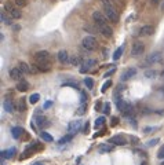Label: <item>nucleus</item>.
<instances>
[{
  "instance_id": "nucleus-1",
  "label": "nucleus",
  "mask_w": 164,
  "mask_h": 165,
  "mask_svg": "<svg viewBox=\"0 0 164 165\" xmlns=\"http://www.w3.org/2000/svg\"><path fill=\"white\" fill-rule=\"evenodd\" d=\"M43 149H44V147H43V144L40 143V142H32L31 144H28V147L25 149V151L22 153V155L19 157V160H26L29 157H32L35 153L40 151V150H43Z\"/></svg>"
},
{
  "instance_id": "nucleus-2",
  "label": "nucleus",
  "mask_w": 164,
  "mask_h": 165,
  "mask_svg": "<svg viewBox=\"0 0 164 165\" xmlns=\"http://www.w3.org/2000/svg\"><path fill=\"white\" fill-rule=\"evenodd\" d=\"M3 8L7 11V14H8L13 19H19V18L22 17V12H21V10H19V7L11 4V3H8V1H6L4 3Z\"/></svg>"
},
{
  "instance_id": "nucleus-3",
  "label": "nucleus",
  "mask_w": 164,
  "mask_h": 165,
  "mask_svg": "<svg viewBox=\"0 0 164 165\" xmlns=\"http://www.w3.org/2000/svg\"><path fill=\"white\" fill-rule=\"evenodd\" d=\"M104 11H105L106 18L110 21L112 24H119V12L116 11V7L104 6Z\"/></svg>"
},
{
  "instance_id": "nucleus-4",
  "label": "nucleus",
  "mask_w": 164,
  "mask_h": 165,
  "mask_svg": "<svg viewBox=\"0 0 164 165\" xmlns=\"http://www.w3.org/2000/svg\"><path fill=\"white\" fill-rule=\"evenodd\" d=\"M81 44L84 47L85 50H88V51H94L97 50V47H98V41L94 36H85L81 41Z\"/></svg>"
},
{
  "instance_id": "nucleus-5",
  "label": "nucleus",
  "mask_w": 164,
  "mask_h": 165,
  "mask_svg": "<svg viewBox=\"0 0 164 165\" xmlns=\"http://www.w3.org/2000/svg\"><path fill=\"white\" fill-rule=\"evenodd\" d=\"M91 17H92V21L95 22V25L98 26V28L108 25V21H109V19H108L105 14H102L101 11H94Z\"/></svg>"
},
{
  "instance_id": "nucleus-6",
  "label": "nucleus",
  "mask_w": 164,
  "mask_h": 165,
  "mask_svg": "<svg viewBox=\"0 0 164 165\" xmlns=\"http://www.w3.org/2000/svg\"><path fill=\"white\" fill-rule=\"evenodd\" d=\"M33 59H35L36 63H47V65H50L51 55H50L47 51H37L36 54L33 55Z\"/></svg>"
},
{
  "instance_id": "nucleus-7",
  "label": "nucleus",
  "mask_w": 164,
  "mask_h": 165,
  "mask_svg": "<svg viewBox=\"0 0 164 165\" xmlns=\"http://www.w3.org/2000/svg\"><path fill=\"white\" fill-rule=\"evenodd\" d=\"M145 51V46H143L142 41H135L134 44H132V48H131V55L134 58L137 57H141Z\"/></svg>"
},
{
  "instance_id": "nucleus-8",
  "label": "nucleus",
  "mask_w": 164,
  "mask_h": 165,
  "mask_svg": "<svg viewBox=\"0 0 164 165\" xmlns=\"http://www.w3.org/2000/svg\"><path fill=\"white\" fill-rule=\"evenodd\" d=\"M108 143L113 144V146H126L128 142L123 135H115V136H112L110 139L108 140Z\"/></svg>"
},
{
  "instance_id": "nucleus-9",
  "label": "nucleus",
  "mask_w": 164,
  "mask_h": 165,
  "mask_svg": "<svg viewBox=\"0 0 164 165\" xmlns=\"http://www.w3.org/2000/svg\"><path fill=\"white\" fill-rule=\"evenodd\" d=\"M163 61V54L160 51H154V52H150L146 58V62L148 63H159V62Z\"/></svg>"
},
{
  "instance_id": "nucleus-10",
  "label": "nucleus",
  "mask_w": 164,
  "mask_h": 165,
  "mask_svg": "<svg viewBox=\"0 0 164 165\" xmlns=\"http://www.w3.org/2000/svg\"><path fill=\"white\" fill-rule=\"evenodd\" d=\"M81 128V120H74V121H70L68 125V132L70 135L77 134Z\"/></svg>"
},
{
  "instance_id": "nucleus-11",
  "label": "nucleus",
  "mask_w": 164,
  "mask_h": 165,
  "mask_svg": "<svg viewBox=\"0 0 164 165\" xmlns=\"http://www.w3.org/2000/svg\"><path fill=\"white\" fill-rule=\"evenodd\" d=\"M22 76H24V73H22V70L19 67H14V69L10 70V77L13 78L14 81H21Z\"/></svg>"
},
{
  "instance_id": "nucleus-12",
  "label": "nucleus",
  "mask_w": 164,
  "mask_h": 165,
  "mask_svg": "<svg viewBox=\"0 0 164 165\" xmlns=\"http://www.w3.org/2000/svg\"><path fill=\"white\" fill-rule=\"evenodd\" d=\"M137 74V69L135 67H130V69H127V70H124L122 74V81H127V80H130L131 77H134Z\"/></svg>"
},
{
  "instance_id": "nucleus-13",
  "label": "nucleus",
  "mask_w": 164,
  "mask_h": 165,
  "mask_svg": "<svg viewBox=\"0 0 164 165\" xmlns=\"http://www.w3.org/2000/svg\"><path fill=\"white\" fill-rule=\"evenodd\" d=\"M35 121H36V125L39 128H46V127L50 125L48 120L46 119L44 116H36V117H35Z\"/></svg>"
},
{
  "instance_id": "nucleus-14",
  "label": "nucleus",
  "mask_w": 164,
  "mask_h": 165,
  "mask_svg": "<svg viewBox=\"0 0 164 165\" xmlns=\"http://www.w3.org/2000/svg\"><path fill=\"white\" fill-rule=\"evenodd\" d=\"M15 154H17V149L15 147H11V149H8V150H3V151H1V158H3V160H11Z\"/></svg>"
},
{
  "instance_id": "nucleus-15",
  "label": "nucleus",
  "mask_w": 164,
  "mask_h": 165,
  "mask_svg": "<svg viewBox=\"0 0 164 165\" xmlns=\"http://www.w3.org/2000/svg\"><path fill=\"white\" fill-rule=\"evenodd\" d=\"M0 19H1V22L4 24V25H13V18H11L10 15H7V11L3 8L1 10V14H0Z\"/></svg>"
},
{
  "instance_id": "nucleus-16",
  "label": "nucleus",
  "mask_w": 164,
  "mask_h": 165,
  "mask_svg": "<svg viewBox=\"0 0 164 165\" xmlns=\"http://www.w3.org/2000/svg\"><path fill=\"white\" fill-rule=\"evenodd\" d=\"M99 32L102 33V36H104V37H108V39L113 36V29H112L110 26H108V25L101 26V28H99Z\"/></svg>"
},
{
  "instance_id": "nucleus-17",
  "label": "nucleus",
  "mask_w": 164,
  "mask_h": 165,
  "mask_svg": "<svg viewBox=\"0 0 164 165\" xmlns=\"http://www.w3.org/2000/svg\"><path fill=\"white\" fill-rule=\"evenodd\" d=\"M153 32H154V28L152 25H145L141 28L139 33H141L142 36H150V35H153Z\"/></svg>"
},
{
  "instance_id": "nucleus-18",
  "label": "nucleus",
  "mask_w": 164,
  "mask_h": 165,
  "mask_svg": "<svg viewBox=\"0 0 164 165\" xmlns=\"http://www.w3.org/2000/svg\"><path fill=\"white\" fill-rule=\"evenodd\" d=\"M33 66L36 67V70L37 72H42V73H47V72H50V65H47V63H33Z\"/></svg>"
},
{
  "instance_id": "nucleus-19",
  "label": "nucleus",
  "mask_w": 164,
  "mask_h": 165,
  "mask_svg": "<svg viewBox=\"0 0 164 165\" xmlns=\"http://www.w3.org/2000/svg\"><path fill=\"white\" fill-rule=\"evenodd\" d=\"M57 58H58V61L61 62V63H68L70 59H69V54L65 50H61V51L58 52V55H57Z\"/></svg>"
},
{
  "instance_id": "nucleus-20",
  "label": "nucleus",
  "mask_w": 164,
  "mask_h": 165,
  "mask_svg": "<svg viewBox=\"0 0 164 165\" xmlns=\"http://www.w3.org/2000/svg\"><path fill=\"white\" fill-rule=\"evenodd\" d=\"M3 109H4V112H7V113H13L14 112V103H13V101L11 99H4Z\"/></svg>"
},
{
  "instance_id": "nucleus-21",
  "label": "nucleus",
  "mask_w": 164,
  "mask_h": 165,
  "mask_svg": "<svg viewBox=\"0 0 164 165\" xmlns=\"http://www.w3.org/2000/svg\"><path fill=\"white\" fill-rule=\"evenodd\" d=\"M24 128H21V127H14V128L11 129V135H13V138L14 139H19L22 135H24Z\"/></svg>"
},
{
  "instance_id": "nucleus-22",
  "label": "nucleus",
  "mask_w": 164,
  "mask_h": 165,
  "mask_svg": "<svg viewBox=\"0 0 164 165\" xmlns=\"http://www.w3.org/2000/svg\"><path fill=\"white\" fill-rule=\"evenodd\" d=\"M18 67L22 70V73L24 74H28V73H32V69H31V65H28L26 62L21 61L19 63H18Z\"/></svg>"
},
{
  "instance_id": "nucleus-23",
  "label": "nucleus",
  "mask_w": 164,
  "mask_h": 165,
  "mask_svg": "<svg viewBox=\"0 0 164 165\" xmlns=\"http://www.w3.org/2000/svg\"><path fill=\"white\" fill-rule=\"evenodd\" d=\"M122 113H123V116H124V117L131 119L132 116H134V109H132V106L130 105V103H127V105H126V107H124V110H123Z\"/></svg>"
},
{
  "instance_id": "nucleus-24",
  "label": "nucleus",
  "mask_w": 164,
  "mask_h": 165,
  "mask_svg": "<svg viewBox=\"0 0 164 165\" xmlns=\"http://www.w3.org/2000/svg\"><path fill=\"white\" fill-rule=\"evenodd\" d=\"M17 89L18 91H21V92H25V91H28V88H29V82L25 81V80H21V81L17 82Z\"/></svg>"
},
{
  "instance_id": "nucleus-25",
  "label": "nucleus",
  "mask_w": 164,
  "mask_h": 165,
  "mask_svg": "<svg viewBox=\"0 0 164 165\" xmlns=\"http://www.w3.org/2000/svg\"><path fill=\"white\" fill-rule=\"evenodd\" d=\"M17 109H18L19 112H25V110H26V101H25V98H19V99H18Z\"/></svg>"
},
{
  "instance_id": "nucleus-26",
  "label": "nucleus",
  "mask_w": 164,
  "mask_h": 165,
  "mask_svg": "<svg viewBox=\"0 0 164 165\" xmlns=\"http://www.w3.org/2000/svg\"><path fill=\"white\" fill-rule=\"evenodd\" d=\"M112 150H113V144H110V143L99 144V151H102V153H109V151H112Z\"/></svg>"
},
{
  "instance_id": "nucleus-27",
  "label": "nucleus",
  "mask_w": 164,
  "mask_h": 165,
  "mask_svg": "<svg viewBox=\"0 0 164 165\" xmlns=\"http://www.w3.org/2000/svg\"><path fill=\"white\" fill-rule=\"evenodd\" d=\"M126 105H127V103L124 102L122 98H117L116 99V107H117V110L123 112V110H124V107H126Z\"/></svg>"
},
{
  "instance_id": "nucleus-28",
  "label": "nucleus",
  "mask_w": 164,
  "mask_h": 165,
  "mask_svg": "<svg viewBox=\"0 0 164 165\" xmlns=\"http://www.w3.org/2000/svg\"><path fill=\"white\" fill-rule=\"evenodd\" d=\"M104 124H105V117H102V116H101V117H98V119L95 120V123H94V128L99 129Z\"/></svg>"
},
{
  "instance_id": "nucleus-29",
  "label": "nucleus",
  "mask_w": 164,
  "mask_h": 165,
  "mask_svg": "<svg viewBox=\"0 0 164 165\" xmlns=\"http://www.w3.org/2000/svg\"><path fill=\"white\" fill-rule=\"evenodd\" d=\"M40 136H42V139L44 140V142H53V136L48 134V132L42 131V132H40Z\"/></svg>"
},
{
  "instance_id": "nucleus-30",
  "label": "nucleus",
  "mask_w": 164,
  "mask_h": 165,
  "mask_svg": "<svg viewBox=\"0 0 164 165\" xmlns=\"http://www.w3.org/2000/svg\"><path fill=\"white\" fill-rule=\"evenodd\" d=\"M123 50H124V47H120V48H117L116 51H115V54H113V61H117V59H120V58H122Z\"/></svg>"
},
{
  "instance_id": "nucleus-31",
  "label": "nucleus",
  "mask_w": 164,
  "mask_h": 165,
  "mask_svg": "<svg viewBox=\"0 0 164 165\" xmlns=\"http://www.w3.org/2000/svg\"><path fill=\"white\" fill-rule=\"evenodd\" d=\"M156 76H157V72L153 70V69H150V70H146V72H145V77H148V78H156Z\"/></svg>"
},
{
  "instance_id": "nucleus-32",
  "label": "nucleus",
  "mask_w": 164,
  "mask_h": 165,
  "mask_svg": "<svg viewBox=\"0 0 164 165\" xmlns=\"http://www.w3.org/2000/svg\"><path fill=\"white\" fill-rule=\"evenodd\" d=\"M84 84H85V87L88 88V89H92V88H94V80L90 78V77L84 78Z\"/></svg>"
},
{
  "instance_id": "nucleus-33",
  "label": "nucleus",
  "mask_w": 164,
  "mask_h": 165,
  "mask_svg": "<svg viewBox=\"0 0 164 165\" xmlns=\"http://www.w3.org/2000/svg\"><path fill=\"white\" fill-rule=\"evenodd\" d=\"M39 99H40V95H39V94H32V95L29 96V102L32 103V105H35V103L39 102Z\"/></svg>"
},
{
  "instance_id": "nucleus-34",
  "label": "nucleus",
  "mask_w": 164,
  "mask_h": 165,
  "mask_svg": "<svg viewBox=\"0 0 164 165\" xmlns=\"http://www.w3.org/2000/svg\"><path fill=\"white\" fill-rule=\"evenodd\" d=\"M73 139V135H66V136H64V138H61V139H59V144H65L66 143V142H70V140Z\"/></svg>"
},
{
  "instance_id": "nucleus-35",
  "label": "nucleus",
  "mask_w": 164,
  "mask_h": 165,
  "mask_svg": "<svg viewBox=\"0 0 164 165\" xmlns=\"http://www.w3.org/2000/svg\"><path fill=\"white\" fill-rule=\"evenodd\" d=\"M95 65H97L95 59H87V61L84 62V66L87 67V69H90V67H92V66H95Z\"/></svg>"
},
{
  "instance_id": "nucleus-36",
  "label": "nucleus",
  "mask_w": 164,
  "mask_h": 165,
  "mask_svg": "<svg viewBox=\"0 0 164 165\" xmlns=\"http://www.w3.org/2000/svg\"><path fill=\"white\" fill-rule=\"evenodd\" d=\"M102 113H104V114H110V103H104Z\"/></svg>"
},
{
  "instance_id": "nucleus-37",
  "label": "nucleus",
  "mask_w": 164,
  "mask_h": 165,
  "mask_svg": "<svg viewBox=\"0 0 164 165\" xmlns=\"http://www.w3.org/2000/svg\"><path fill=\"white\" fill-rule=\"evenodd\" d=\"M159 138H154V139H150V140H148V143H146V146L148 147H153V146H156V144L159 143Z\"/></svg>"
},
{
  "instance_id": "nucleus-38",
  "label": "nucleus",
  "mask_w": 164,
  "mask_h": 165,
  "mask_svg": "<svg viewBox=\"0 0 164 165\" xmlns=\"http://www.w3.org/2000/svg\"><path fill=\"white\" fill-rule=\"evenodd\" d=\"M69 62H70L73 66H77V65L80 63V59H79V57H77V55H73V57L70 58V61H69Z\"/></svg>"
},
{
  "instance_id": "nucleus-39",
  "label": "nucleus",
  "mask_w": 164,
  "mask_h": 165,
  "mask_svg": "<svg viewBox=\"0 0 164 165\" xmlns=\"http://www.w3.org/2000/svg\"><path fill=\"white\" fill-rule=\"evenodd\" d=\"M14 1H15V6L19 7V8H22V7H25V6L28 4L26 0H14Z\"/></svg>"
},
{
  "instance_id": "nucleus-40",
  "label": "nucleus",
  "mask_w": 164,
  "mask_h": 165,
  "mask_svg": "<svg viewBox=\"0 0 164 165\" xmlns=\"http://www.w3.org/2000/svg\"><path fill=\"white\" fill-rule=\"evenodd\" d=\"M110 85H112V81H110V80H108V81H106L105 84L102 85V89H101V92H102V94L106 92V89H108V88L110 87Z\"/></svg>"
},
{
  "instance_id": "nucleus-41",
  "label": "nucleus",
  "mask_w": 164,
  "mask_h": 165,
  "mask_svg": "<svg viewBox=\"0 0 164 165\" xmlns=\"http://www.w3.org/2000/svg\"><path fill=\"white\" fill-rule=\"evenodd\" d=\"M157 158L159 160H164V146H161L157 151Z\"/></svg>"
},
{
  "instance_id": "nucleus-42",
  "label": "nucleus",
  "mask_w": 164,
  "mask_h": 165,
  "mask_svg": "<svg viewBox=\"0 0 164 165\" xmlns=\"http://www.w3.org/2000/svg\"><path fill=\"white\" fill-rule=\"evenodd\" d=\"M102 107H104V103L101 102V101H98L95 103V106H94V109H95L97 112H102Z\"/></svg>"
},
{
  "instance_id": "nucleus-43",
  "label": "nucleus",
  "mask_w": 164,
  "mask_h": 165,
  "mask_svg": "<svg viewBox=\"0 0 164 165\" xmlns=\"http://www.w3.org/2000/svg\"><path fill=\"white\" fill-rule=\"evenodd\" d=\"M101 3H102V6H110V7H115L113 0H101Z\"/></svg>"
},
{
  "instance_id": "nucleus-44",
  "label": "nucleus",
  "mask_w": 164,
  "mask_h": 165,
  "mask_svg": "<svg viewBox=\"0 0 164 165\" xmlns=\"http://www.w3.org/2000/svg\"><path fill=\"white\" fill-rule=\"evenodd\" d=\"M84 113H85V105H81L79 107V110H77V114H79V116H83Z\"/></svg>"
},
{
  "instance_id": "nucleus-45",
  "label": "nucleus",
  "mask_w": 164,
  "mask_h": 165,
  "mask_svg": "<svg viewBox=\"0 0 164 165\" xmlns=\"http://www.w3.org/2000/svg\"><path fill=\"white\" fill-rule=\"evenodd\" d=\"M84 101H87V95H85V92H81L80 94V102H81V105H84Z\"/></svg>"
},
{
  "instance_id": "nucleus-46",
  "label": "nucleus",
  "mask_w": 164,
  "mask_h": 165,
  "mask_svg": "<svg viewBox=\"0 0 164 165\" xmlns=\"http://www.w3.org/2000/svg\"><path fill=\"white\" fill-rule=\"evenodd\" d=\"M156 129H157V127H146V128L143 129V132H145V134H149L150 131H156Z\"/></svg>"
},
{
  "instance_id": "nucleus-47",
  "label": "nucleus",
  "mask_w": 164,
  "mask_h": 165,
  "mask_svg": "<svg viewBox=\"0 0 164 165\" xmlns=\"http://www.w3.org/2000/svg\"><path fill=\"white\" fill-rule=\"evenodd\" d=\"M115 72H116V69H110L109 72H106V73H105V76H104V77H106V78H108V77H110V76H112V74H113Z\"/></svg>"
},
{
  "instance_id": "nucleus-48",
  "label": "nucleus",
  "mask_w": 164,
  "mask_h": 165,
  "mask_svg": "<svg viewBox=\"0 0 164 165\" xmlns=\"http://www.w3.org/2000/svg\"><path fill=\"white\" fill-rule=\"evenodd\" d=\"M83 29H84V31H87V32H90V33H95V32H94V29H92L91 26H88V25H84V26H83Z\"/></svg>"
},
{
  "instance_id": "nucleus-49",
  "label": "nucleus",
  "mask_w": 164,
  "mask_h": 165,
  "mask_svg": "<svg viewBox=\"0 0 164 165\" xmlns=\"http://www.w3.org/2000/svg\"><path fill=\"white\" fill-rule=\"evenodd\" d=\"M88 131H90V125L85 121V125H84V128H83V134H88Z\"/></svg>"
},
{
  "instance_id": "nucleus-50",
  "label": "nucleus",
  "mask_w": 164,
  "mask_h": 165,
  "mask_svg": "<svg viewBox=\"0 0 164 165\" xmlns=\"http://www.w3.org/2000/svg\"><path fill=\"white\" fill-rule=\"evenodd\" d=\"M130 123H131V125H132V127H134V128H137V127H138L137 120L134 119V117H131V119H130Z\"/></svg>"
},
{
  "instance_id": "nucleus-51",
  "label": "nucleus",
  "mask_w": 164,
  "mask_h": 165,
  "mask_svg": "<svg viewBox=\"0 0 164 165\" xmlns=\"http://www.w3.org/2000/svg\"><path fill=\"white\" fill-rule=\"evenodd\" d=\"M117 124H119V119H117V117H112V125L115 127Z\"/></svg>"
},
{
  "instance_id": "nucleus-52",
  "label": "nucleus",
  "mask_w": 164,
  "mask_h": 165,
  "mask_svg": "<svg viewBox=\"0 0 164 165\" xmlns=\"http://www.w3.org/2000/svg\"><path fill=\"white\" fill-rule=\"evenodd\" d=\"M53 106V102H46L44 103V107L43 109H48V107H51Z\"/></svg>"
},
{
  "instance_id": "nucleus-53",
  "label": "nucleus",
  "mask_w": 164,
  "mask_h": 165,
  "mask_svg": "<svg viewBox=\"0 0 164 165\" xmlns=\"http://www.w3.org/2000/svg\"><path fill=\"white\" fill-rule=\"evenodd\" d=\"M85 72H88V69L83 65V67H80V73H85Z\"/></svg>"
},
{
  "instance_id": "nucleus-54",
  "label": "nucleus",
  "mask_w": 164,
  "mask_h": 165,
  "mask_svg": "<svg viewBox=\"0 0 164 165\" xmlns=\"http://www.w3.org/2000/svg\"><path fill=\"white\" fill-rule=\"evenodd\" d=\"M150 3H152V4H153V6H156V4H157V0H152Z\"/></svg>"
},
{
  "instance_id": "nucleus-55",
  "label": "nucleus",
  "mask_w": 164,
  "mask_h": 165,
  "mask_svg": "<svg viewBox=\"0 0 164 165\" xmlns=\"http://www.w3.org/2000/svg\"><path fill=\"white\" fill-rule=\"evenodd\" d=\"M161 11L164 12V0H163V3H161Z\"/></svg>"
},
{
  "instance_id": "nucleus-56",
  "label": "nucleus",
  "mask_w": 164,
  "mask_h": 165,
  "mask_svg": "<svg viewBox=\"0 0 164 165\" xmlns=\"http://www.w3.org/2000/svg\"><path fill=\"white\" fill-rule=\"evenodd\" d=\"M160 91H161V92L164 94V87H160Z\"/></svg>"
},
{
  "instance_id": "nucleus-57",
  "label": "nucleus",
  "mask_w": 164,
  "mask_h": 165,
  "mask_svg": "<svg viewBox=\"0 0 164 165\" xmlns=\"http://www.w3.org/2000/svg\"><path fill=\"white\" fill-rule=\"evenodd\" d=\"M33 165H43V164H42V162H35Z\"/></svg>"
},
{
  "instance_id": "nucleus-58",
  "label": "nucleus",
  "mask_w": 164,
  "mask_h": 165,
  "mask_svg": "<svg viewBox=\"0 0 164 165\" xmlns=\"http://www.w3.org/2000/svg\"><path fill=\"white\" fill-rule=\"evenodd\" d=\"M141 165H148V164H146V162H145V161H143V162H141Z\"/></svg>"
},
{
  "instance_id": "nucleus-59",
  "label": "nucleus",
  "mask_w": 164,
  "mask_h": 165,
  "mask_svg": "<svg viewBox=\"0 0 164 165\" xmlns=\"http://www.w3.org/2000/svg\"><path fill=\"white\" fill-rule=\"evenodd\" d=\"M161 76H163V78H164V70H163V72H161Z\"/></svg>"
},
{
  "instance_id": "nucleus-60",
  "label": "nucleus",
  "mask_w": 164,
  "mask_h": 165,
  "mask_svg": "<svg viewBox=\"0 0 164 165\" xmlns=\"http://www.w3.org/2000/svg\"><path fill=\"white\" fill-rule=\"evenodd\" d=\"M161 165H164V160H163V162H161Z\"/></svg>"
}]
</instances>
